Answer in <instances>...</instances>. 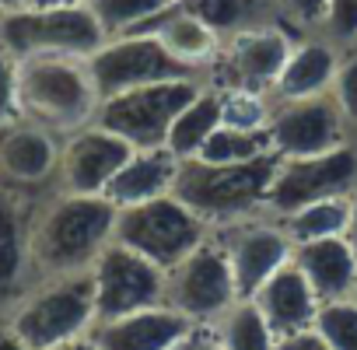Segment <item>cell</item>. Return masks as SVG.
<instances>
[{
    "mask_svg": "<svg viewBox=\"0 0 357 350\" xmlns=\"http://www.w3.org/2000/svg\"><path fill=\"white\" fill-rule=\"evenodd\" d=\"M116 207L105 197H77L46 190L29 221V256L36 280L88 273L112 242Z\"/></svg>",
    "mask_w": 357,
    "mask_h": 350,
    "instance_id": "1",
    "label": "cell"
},
{
    "mask_svg": "<svg viewBox=\"0 0 357 350\" xmlns=\"http://www.w3.org/2000/svg\"><path fill=\"white\" fill-rule=\"evenodd\" d=\"M98 91L88 63L77 56L18 60V119L43 126L53 137H70L95 123Z\"/></svg>",
    "mask_w": 357,
    "mask_h": 350,
    "instance_id": "2",
    "label": "cell"
},
{
    "mask_svg": "<svg viewBox=\"0 0 357 350\" xmlns=\"http://www.w3.org/2000/svg\"><path fill=\"white\" fill-rule=\"evenodd\" d=\"M277 154H259L252 161L238 165H211L200 158H190L178 165L172 197L183 200L211 231L221 225H231L245 214L263 211L266 186L277 172Z\"/></svg>",
    "mask_w": 357,
    "mask_h": 350,
    "instance_id": "3",
    "label": "cell"
},
{
    "mask_svg": "<svg viewBox=\"0 0 357 350\" xmlns=\"http://www.w3.org/2000/svg\"><path fill=\"white\" fill-rule=\"evenodd\" d=\"M4 319L36 350H56L77 336H88L95 326L91 270L36 280Z\"/></svg>",
    "mask_w": 357,
    "mask_h": 350,
    "instance_id": "4",
    "label": "cell"
},
{
    "mask_svg": "<svg viewBox=\"0 0 357 350\" xmlns=\"http://www.w3.org/2000/svg\"><path fill=\"white\" fill-rule=\"evenodd\" d=\"M0 43L15 60L29 56H77L88 60L102 43L105 32L98 29L91 8L84 4H60V8H22L0 15Z\"/></svg>",
    "mask_w": 357,
    "mask_h": 350,
    "instance_id": "5",
    "label": "cell"
},
{
    "mask_svg": "<svg viewBox=\"0 0 357 350\" xmlns=\"http://www.w3.org/2000/svg\"><path fill=\"white\" fill-rule=\"evenodd\" d=\"M112 238L137 256L151 259L154 266L168 270L183 256H190L197 245L211 238V228L183 204L168 197L144 200L133 207H116V228Z\"/></svg>",
    "mask_w": 357,
    "mask_h": 350,
    "instance_id": "6",
    "label": "cell"
},
{
    "mask_svg": "<svg viewBox=\"0 0 357 350\" xmlns=\"http://www.w3.org/2000/svg\"><path fill=\"white\" fill-rule=\"evenodd\" d=\"M204 88H207V81H197V77L130 88V91L102 98L98 112H95V123L102 130L123 137L130 147H161L168 140V130H172L175 116L183 112Z\"/></svg>",
    "mask_w": 357,
    "mask_h": 350,
    "instance_id": "7",
    "label": "cell"
},
{
    "mask_svg": "<svg viewBox=\"0 0 357 350\" xmlns=\"http://www.w3.org/2000/svg\"><path fill=\"white\" fill-rule=\"evenodd\" d=\"M357 193V137L343 147L312 158H280L277 172L263 197V214L284 221L287 214L329 200V197H354Z\"/></svg>",
    "mask_w": 357,
    "mask_h": 350,
    "instance_id": "8",
    "label": "cell"
},
{
    "mask_svg": "<svg viewBox=\"0 0 357 350\" xmlns=\"http://www.w3.org/2000/svg\"><path fill=\"white\" fill-rule=\"evenodd\" d=\"M84 63H88L91 84L98 91V102L109 95L144 88V84H161V81H183V77L207 81L193 67L178 63L151 32H130V36L105 39Z\"/></svg>",
    "mask_w": 357,
    "mask_h": 350,
    "instance_id": "9",
    "label": "cell"
},
{
    "mask_svg": "<svg viewBox=\"0 0 357 350\" xmlns=\"http://www.w3.org/2000/svg\"><path fill=\"white\" fill-rule=\"evenodd\" d=\"M235 301L238 287L214 235L165 270V305L193 326H214Z\"/></svg>",
    "mask_w": 357,
    "mask_h": 350,
    "instance_id": "10",
    "label": "cell"
},
{
    "mask_svg": "<svg viewBox=\"0 0 357 350\" xmlns=\"http://www.w3.org/2000/svg\"><path fill=\"white\" fill-rule=\"evenodd\" d=\"M294 39L298 36L291 29H284L280 22H266V25H256V29H245V32L225 39L207 84L214 91H231V88L273 91V84L294 50Z\"/></svg>",
    "mask_w": 357,
    "mask_h": 350,
    "instance_id": "11",
    "label": "cell"
},
{
    "mask_svg": "<svg viewBox=\"0 0 357 350\" xmlns=\"http://www.w3.org/2000/svg\"><path fill=\"white\" fill-rule=\"evenodd\" d=\"M211 235L218 238V245L231 266L238 298H252L294 256V242L287 238L284 225L263 211L245 214L231 225H221Z\"/></svg>",
    "mask_w": 357,
    "mask_h": 350,
    "instance_id": "12",
    "label": "cell"
},
{
    "mask_svg": "<svg viewBox=\"0 0 357 350\" xmlns=\"http://www.w3.org/2000/svg\"><path fill=\"white\" fill-rule=\"evenodd\" d=\"M270 151L277 158H312L333 147H343L357 137V130L340 112L333 91L315 98L273 102V116L266 126Z\"/></svg>",
    "mask_w": 357,
    "mask_h": 350,
    "instance_id": "13",
    "label": "cell"
},
{
    "mask_svg": "<svg viewBox=\"0 0 357 350\" xmlns=\"http://www.w3.org/2000/svg\"><path fill=\"white\" fill-rule=\"evenodd\" d=\"M91 284H95V322L165 305V270L137 256L133 249L119 245L116 238L95 259Z\"/></svg>",
    "mask_w": 357,
    "mask_h": 350,
    "instance_id": "14",
    "label": "cell"
},
{
    "mask_svg": "<svg viewBox=\"0 0 357 350\" xmlns=\"http://www.w3.org/2000/svg\"><path fill=\"white\" fill-rule=\"evenodd\" d=\"M130 154H133V147L123 137L102 130L98 123H88L77 133L60 140L53 190L77 193V197H105L112 175L123 168V161Z\"/></svg>",
    "mask_w": 357,
    "mask_h": 350,
    "instance_id": "15",
    "label": "cell"
},
{
    "mask_svg": "<svg viewBox=\"0 0 357 350\" xmlns=\"http://www.w3.org/2000/svg\"><path fill=\"white\" fill-rule=\"evenodd\" d=\"M43 193L46 190L0 186V319L36 284L29 256V221Z\"/></svg>",
    "mask_w": 357,
    "mask_h": 350,
    "instance_id": "16",
    "label": "cell"
},
{
    "mask_svg": "<svg viewBox=\"0 0 357 350\" xmlns=\"http://www.w3.org/2000/svg\"><path fill=\"white\" fill-rule=\"evenodd\" d=\"M60 158V137L36 123L15 119L0 130V186L15 190H53Z\"/></svg>",
    "mask_w": 357,
    "mask_h": 350,
    "instance_id": "17",
    "label": "cell"
},
{
    "mask_svg": "<svg viewBox=\"0 0 357 350\" xmlns=\"http://www.w3.org/2000/svg\"><path fill=\"white\" fill-rule=\"evenodd\" d=\"M193 322L172 312L168 305L126 312L116 319H102L91 326V340L98 350H172L190 336Z\"/></svg>",
    "mask_w": 357,
    "mask_h": 350,
    "instance_id": "18",
    "label": "cell"
},
{
    "mask_svg": "<svg viewBox=\"0 0 357 350\" xmlns=\"http://www.w3.org/2000/svg\"><path fill=\"white\" fill-rule=\"evenodd\" d=\"M340 46L326 36H298L294 50L273 84V102H294V98H315L333 91V77L340 67Z\"/></svg>",
    "mask_w": 357,
    "mask_h": 350,
    "instance_id": "19",
    "label": "cell"
},
{
    "mask_svg": "<svg viewBox=\"0 0 357 350\" xmlns=\"http://www.w3.org/2000/svg\"><path fill=\"white\" fill-rule=\"evenodd\" d=\"M291 259L305 273V280L312 284L319 305L354 298V287H357V252L350 249V242L343 235L301 242V245H294Z\"/></svg>",
    "mask_w": 357,
    "mask_h": 350,
    "instance_id": "20",
    "label": "cell"
},
{
    "mask_svg": "<svg viewBox=\"0 0 357 350\" xmlns=\"http://www.w3.org/2000/svg\"><path fill=\"white\" fill-rule=\"evenodd\" d=\"M252 305L263 312V319L273 329V336L308 329V326H315V315H319V298H315L312 284L305 280V273L294 266V259L287 266H280L252 294Z\"/></svg>",
    "mask_w": 357,
    "mask_h": 350,
    "instance_id": "21",
    "label": "cell"
},
{
    "mask_svg": "<svg viewBox=\"0 0 357 350\" xmlns=\"http://www.w3.org/2000/svg\"><path fill=\"white\" fill-rule=\"evenodd\" d=\"M178 165L183 161H178L165 144L161 147H133V154L112 175L105 200L112 207H133V204H144V200L168 197L172 186H175Z\"/></svg>",
    "mask_w": 357,
    "mask_h": 350,
    "instance_id": "22",
    "label": "cell"
},
{
    "mask_svg": "<svg viewBox=\"0 0 357 350\" xmlns=\"http://www.w3.org/2000/svg\"><path fill=\"white\" fill-rule=\"evenodd\" d=\"M140 32H151V36H158V43L178 60V63H186V67H193L197 74H204V77H211V67H214V60H218V50H221V39L204 25V22H197L193 15H186L183 8L172 0V8L165 11V15H158L147 29H140Z\"/></svg>",
    "mask_w": 357,
    "mask_h": 350,
    "instance_id": "23",
    "label": "cell"
},
{
    "mask_svg": "<svg viewBox=\"0 0 357 350\" xmlns=\"http://www.w3.org/2000/svg\"><path fill=\"white\" fill-rule=\"evenodd\" d=\"M175 4L197 22H204L221 43L245 29L277 22L273 0H175Z\"/></svg>",
    "mask_w": 357,
    "mask_h": 350,
    "instance_id": "24",
    "label": "cell"
},
{
    "mask_svg": "<svg viewBox=\"0 0 357 350\" xmlns=\"http://www.w3.org/2000/svg\"><path fill=\"white\" fill-rule=\"evenodd\" d=\"M221 126V95L207 84L183 112L175 116L165 147L178 158V161H190L200 154V147L211 140V133Z\"/></svg>",
    "mask_w": 357,
    "mask_h": 350,
    "instance_id": "25",
    "label": "cell"
},
{
    "mask_svg": "<svg viewBox=\"0 0 357 350\" xmlns=\"http://www.w3.org/2000/svg\"><path fill=\"white\" fill-rule=\"evenodd\" d=\"M211 329H214L221 350H273V343H277L273 329L266 326V319L252 305V298H238Z\"/></svg>",
    "mask_w": 357,
    "mask_h": 350,
    "instance_id": "26",
    "label": "cell"
},
{
    "mask_svg": "<svg viewBox=\"0 0 357 350\" xmlns=\"http://www.w3.org/2000/svg\"><path fill=\"white\" fill-rule=\"evenodd\" d=\"M347 221H350V197H329V200H315V204L287 214L280 225H284L287 238L294 245H301V242L343 235Z\"/></svg>",
    "mask_w": 357,
    "mask_h": 350,
    "instance_id": "27",
    "label": "cell"
},
{
    "mask_svg": "<svg viewBox=\"0 0 357 350\" xmlns=\"http://www.w3.org/2000/svg\"><path fill=\"white\" fill-rule=\"evenodd\" d=\"M84 4L91 8L105 39H116L147 29L158 15L172 8V0H84Z\"/></svg>",
    "mask_w": 357,
    "mask_h": 350,
    "instance_id": "28",
    "label": "cell"
},
{
    "mask_svg": "<svg viewBox=\"0 0 357 350\" xmlns=\"http://www.w3.org/2000/svg\"><path fill=\"white\" fill-rule=\"evenodd\" d=\"M218 95H221V126L245 130V133H266L270 116H273L270 91L231 88V91H218Z\"/></svg>",
    "mask_w": 357,
    "mask_h": 350,
    "instance_id": "29",
    "label": "cell"
},
{
    "mask_svg": "<svg viewBox=\"0 0 357 350\" xmlns=\"http://www.w3.org/2000/svg\"><path fill=\"white\" fill-rule=\"evenodd\" d=\"M259 154H270V137L266 133H245V130H231V126H218L211 133V140L200 147V161L211 165H238V161H252Z\"/></svg>",
    "mask_w": 357,
    "mask_h": 350,
    "instance_id": "30",
    "label": "cell"
},
{
    "mask_svg": "<svg viewBox=\"0 0 357 350\" xmlns=\"http://www.w3.org/2000/svg\"><path fill=\"white\" fill-rule=\"evenodd\" d=\"M315 333L326 340L329 350H357V301H326L315 315Z\"/></svg>",
    "mask_w": 357,
    "mask_h": 350,
    "instance_id": "31",
    "label": "cell"
},
{
    "mask_svg": "<svg viewBox=\"0 0 357 350\" xmlns=\"http://www.w3.org/2000/svg\"><path fill=\"white\" fill-rule=\"evenodd\" d=\"M273 8H277V22L294 36H319L329 0H273Z\"/></svg>",
    "mask_w": 357,
    "mask_h": 350,
    "instance_id": "32",
    "label": "cell"
},
{
    "mask_svg": "<svg viewBox=\"0 0 357 350\" xmlns=\"http://www.w3.org/2000/svg\"><path fill=\"white\" fill-rule=\"evenodd\" d=\"M333 98H336L340 112L347 116V123L357 130V43L343 46V53H340V67L333 77Z\"/></svg>",
    "mask_w": 357,
    "mask_h": 350,
    "instance_id": "33",
    "label": "cell"
},
{
    "mask_svg": "<svg viewBox=\"0 0 357 350\" xmlns=\"http://www.w3.org/2000/svg\"><path fill=\"white\" fill-rule=\"evenodd\" d=\"M319 36H326L340 50L354 46L357 43V0H329V11H326Z\"/></svg>",
    "mask_w": 357,
    "mask_h": 350,
    "instance_id": "34",
    "label": "cell"
},
{
    "mask_svg": "<svg viewBox=\"0 0 357 350\" xmlns=\"http://www.w3.org/2000/svg\"><path fill=\"white\" fill-rule=\"evenodd\" d=\"M18 119V60L0 43V130Z\"/></svg>",
    "mask_w": 357,
    "mask_h": 350,
    "instance_id": "35",
    "label": "cell"
},
{
    "mask_svg": "<svg viewBox=\"0 0 357 350\" xmlns=\"http://www.w3.org/2000/svg\"><path fill=\"white\" fill-rule=\"evenodd\" d=\"M273 350H329V347H326V340L315 333V326H308V329H298V333H284V336H277Z\"/></svg>",
    "mask_w": 357,
    "mask_h": 350,
    "instance_id": "36",
    "label": "cell"
},
{
    "mask_svg": "<svg viewBox=\"0 0 357 350\" xmlns=\"http://www.w3.org/2000/svg\"><path fill=\"white\" fill-rule=\"evenodd\" d=\"M172 350H221V343H218V336H214L211 326H193L190 336L183 343H175Z\"/></svg>",
    "mask_w": 357,
    "mask_h": 350,
    "instance_id": "37",
    "label": "cell"
},
{
    "mask_svg": "<svg viewBox=\"0 0 357 350\" xmlns=\"http://www.w3.org/2000/svg\"><path fill=\"white\" fill-rule=\"evenodd\" d=\"M0 350H36V347H29V343L8 326V319H0Z\"/></svg>",
    "mask_w": 357,
    "mask_h": 350,
    "instance_id": "38",
    "label": "cell"
},
{
    "mask_svg": "<svg viewBox=\"0 0 357 350\" xmlns=\"http://www.w3.org/2000/svg\"><path fill=\"white\" fill-rule=\"evenodd\" d=\"M343 238L350 242V249L357 252V193L350 197V221H347V231H343Z\"/></svg>",
    "mask_w": 357,
    "mask_h": 350,
    "instance_id": "39",
    "label": "cell"
},
{
    "mask_svg": "<svg viewBox=\"0 0 357 350\" xmlns=\"http://www.w3.org/2000/svg\"><path fill=\"white\" fill-rule=\"evenodd\" d=\"M56 350H98V347H95L91 336H77V340H70V343H63V347H56Z\"/></svg>",
    "mask_w": 357,
    "mask_h": 350,
    "instance_id": "40",
    "label": "cell"
},
{
    "mask_svg": "<svg viewBox=\"0 0 357 350\" xmlns=\"http://www.w3.org/2000/svg\"><path fill=\"white\" fill-rule=\"evenodd\" d=\"M32 0H0V15H8V11H22V8H29Z\"/></svg>",
    "mask_w": 357,
    "mask_h": 350,
    "instance_id": "41",
    "label": "cell"
},
{
    "mask_svg": "<svg viewBox=\"0 0 357 350\" xmlns=\"http://www.w3.org/2000/svg\"><path fill=\"white\" fill-rule=\"evenodd\" d=\"M60 4H81V0H32L29 8H60Z\"/></svg>",
    "mask_w": 357,
    "mask_h": 350,
    "instance_id": "42",
    "label": "cell"
},
{
    "mask_svg": "<svg viewBox=\"0 0 357 350\" xmlns=\"http://www.w3.org/2000/svg\"><path fill=\"white\" fill-rule=\"evenodd\" d=\"M354 301H357V287H354Z\"/></svg>",
    "mask_w": 357,
    "mask_h": 350,
    "instance_id": "43",
    "label": "cell"
}]
</instances>
